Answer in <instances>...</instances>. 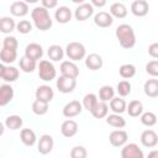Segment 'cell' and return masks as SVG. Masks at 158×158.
I'll use <instances>...</instances> for the list:
<instances>
[{
  "instance_id": "obj_1",
  "label": "cell",
  "mask_w": 158,
  "mask_h": 158,
  "mask_svg": "<svg viewBox=\"0 0 158 158\" xmlns=\"http://www.w3.org/2000/svg\"><path fill=\"white\" fill-rule=\"evenodd\" d=\"M116 38L118 40V43L125 49H131L136 44V35L135 30L128 23H121L115 30Z\"/></svg>"
},
{
  "instance_id": "obj_2",
  "label": "cell",
  "mask_w": 158,
  "mask_h": 158,
  "mask_svg": "<svg viewBox=\"0 0 158 158\" xmlns=\"http://www.w3.org/2000/svg\"><path fill=\"white\" fill-rule=\"evenodd\" d=\"M31 19H32L35 27L40 31H48L53 25V20L49 15L48 9L43 7L42 5L36 6L31 11Z\"/></svg>"
},
{
  "instance_id": "obj_3",
  "label": "cell",
  "mask_w": 158,
  "mask_h": 158,
  "mask_svg": "<svg viewBox=\"0 0 158 158\" xmlns=\"http://www.w3.org/2000/svg\"><path fill=\"white\" fill-rule=\"evenodd\" d=\"M65 56L73 60V62H78L81 60L86 57V49L84 47L83 43L80 42H69L65 47Z\"/></svg>"
},
{
  "instance_id": "obj_4",
  "label": "cell",
  "mask_w": 158,
  "mask_h": 158,
  "mask_svg": "<svg viewBox=\"0 0 158 158\" xmlns=\"http://www.w3.org/2000/svg\"><path fill=\"white\" fill-rule=\"evenodd\" d=\"M37 69H38V77L43 81H51L57 75V70H56L53 63L51 60H47V59L40 60Z\"/></svg>"
},
{
  "instance_id": "obj_5",
  "label": "cell",
  "mask_w": 158,
  "mask_h": 158,
  "mask_svg": "<svg viewBox=\"0 0 158 158\" xmlns=\"http://www.w3.org/2000/svg\"><path fill=\"white\" fill-rule=\"evenodd\" d=\"M56 86H57L58 91L62 93V94L73 93L75 86H77V79L70 78V77H65V75H60L56 80Z\"/></svg>"
},
{
  "instance_id": "obj_6",
  "label": "cell",
  "mask_w": 158,
  "mask_h": 158,
  "mask_svg": "<svg viewBox=\"0 0 158 158\" xmlns=\"http://www.w3.org/2000/svg\"><path fill=\"white\" fill-rule=\"evenodd\" d=\"M19 75H20V70L16 68V67H12V65H6L4 63H1L0 65V78L6 81V83H14L19 79Z\"/></svg>"
},
{
  "instance_id": "obj_7",
  "label": "cell",
  "mask_w": 158,
  "mask_h": 158,
  "mask_svg": "<svg viewBox=\"0 0 158 158\" xmlns=\"http://www.w3.org/2000/svg\"><path fill=\"white\" fill-rule=\"evenodd\" d=\"M93 15H94V6L89 2H83V4L78 5L77 9L74 10V17H75V20L80 21V22L86 21Z\"/></svg>"
},
{
  "instance_id": "obj_8",
  "label": "cell",
  "mask_w": 158,
  "mask_h": 158,
  "mask_svg": "<svg viewBox=\"0 0 158 158\" xmlns=\"http://www.w3.org/2000/svg\"><path fill=\"white\" fill-rule=\"evenodd\" d=\"M83 109H84V107H83V104H81V102H79L78 100H72V101L67 102V104L63 106L62 114H63V116L67 117V118H73V117L80 115L81 111H83Z\"/></svg>"
},
{
  "instance_id": "obj_9",
  "label": "cell",
  "mask_w": 158,
  "mask_h": 158,
  "mask_svg": "<svg viewBox=\"0 0 158 158\" xmlns=\"http://www.w3.org/2000/svg\"><path fill=\"white\" fill-rule=\"evenodd\" d=\"M127 139H128V133L121 128L114 130L109 135V142L114 147H122L123 144L127 143Z\"/></svg>"
},
{
  "instance_id": "obj_10",
  "label": "cell",
  "mask_w": 158,
  "mask_h": 158,
  "mask_svg": "<svg viewBox=\"0 0 158 158\" xmlns=\"http://www.w3.org/2000/svg\"><path fill=\"white\" fill-rule=\"evenodd\" d=\"M121 157L122 158H143V151L138 147L136 143H126L122 146L121 149Z\"/></svg>"
},
{
  "instance_id": "obj_11",
  "label": "cell",
  "mask_w": 158,
  "mask_h": 158,
  "mask_svg": "<svg viewBox=\"0 0 158 158\" xmlns=\"http://www.w3.org/2000/svg\"><path fill=\"white\" fill-rule=\"evenodd\" d=\"M53 146H54V141H53V137L48 133H44L38 139V143H37V151L40 154H48L52 152L53 149Z\"/></svg>"
},
{
  "instance_id": "obj_12",
  "label": "cell",
  "mask_w": 158,
  "mask_h": 158,
  "mask_svg": "<svg viewBox=\"0 0 158 158\" xmlns=\"http://www.w3.org/2000/svg\"><path fill=\"white\" fill-rule=\"evenodd\" d=\"M59 70H60V74L62 75H65V77H70V78H78L79 75V68L78 65L73 62V60H63L60 63V67H59Z\"/></svg>"
},
{
  "instance_id": "obj_13",
  "label": "cell",
  "mask_w": 158,
  "mask_h": 158,
  "mask_svg": "<svg viewBox=\"0 0 158 158\" xmlns=\"http://www.w3.org/2000/svg\"><path fill=\"white\" fill-rule=\"evenodd\" d=\"M141 143L146 148H153L158 144V135L153 130H144L141 133Z\"/></svg>"
},
{
  "instance_id": "obj_14",
  "label": "cell",
  "mask_w": 158,
  "mask_h": 158,
  "mask_svg": "<svg viewBox=\"0 0 158 158\" xmlns=\"http://www.w3.org/2000/svg\"><path fill=\"white\" fill-rule=\"evenodd\" d=\"M94 23H95L98 27H101V28L110 27V26L114 23V16H112L110 12L99 11L98 14L94 15Z\"/></svg>"
},
{
  "instance_id": "obj_15",
  "label": "cell",
  "mask_w": 158,
  "mask_h": 158,
  "mask_svg": "<svg viewBox=\"0 0 158 158\" xmlns=\"http://www.w3.org/2000/svg\"><path fill=\"white\" fill-rule=\"evenodd\" d=\"M25 56L33 60H40L43 57V48L40 43H36V42L28 43L25 48Z\"/></svg>"
},
{
  "instance_id": "obj_16",
  "label": "cell",
  "mask_w": 158,
  "mask_h": 158,
  "mask_svg": "<svg viewBox=\"0 0 158 158\" xmlns=\"http://www.w3.org/2000/svg\"><path fill=\"white\" fill-rule=\"evenodd\" d=\"M78 130H79V126H78L77 121H74L72 118H68V120L63 121V123L60 126V133L67 138H70V137L75 136L78 133Z\"/></svg>"
},
{
  "instance_id": "obj_17",
  "label": "cell",
  "mask_w": 158,
  "mask_h": 158,
  "mask_svg": "<svg viewBox=\"0 0 158 158\" xmlns=\"http://www.w3.org/2000/svg\"><path fill=\"white\" fill-rule=\"evenodd\" d=\"M104 65V59L98 53H90L85 57V67L90 70H99Z\"/></svg>"
},
{
  "instance_id": "obj_18",
  "label": "cell",
  "mask_w": 158,
  "mask_h": 158,
  "mask_svg": "<svg viewBox=\"0 0 158 158\" xmlns=\"http://www.w3.org/2000/svg\"><path fill=\"white\" fill-rule=\"evenodd\" d=\"M35 95H36V99H38V100H42V101H46V102H51L53 100V98H54V91L49 85L43 84V85L37 86Z\"/></svg>"
},
{
  "instance_id": "obj_19",
  "label": "cell",
  "mask_w": 158,
  "mask_h": 158,
  "mask_svg": "<svg viewBox=\"0 0 158 158\" xmlns=\"http://www.w3.org/2000/svg\"><path fill=\"white\" fill-rule=\"evenodd\" d=\"M149 11V4L146 0H135L131 4V12L137 17H143Z\"/></svg>"
},
{
  "instance_id": "obj_20",
  "label": "cell",
  "mask_w": 158,
  "mask_h": 158,
  "mask_svg": "<svg viewBox=\"0 0 158 158\" xmlns=\"http://www.w3.org/2000/svg\"><path fill=\"white\" fill-rule=\"evenodd\" d=\"M28 4L26 1H14L10 5V14L16 17H23L28 14Z\"/></svg>"
},
{
  "instance_id": "obj_21",
  "label": "cell",
  "mask_w": 158,
  "mask_h": 158,
  "mask_svg": "<svg viewBox=\"0 0 158 158\" xmlns=\"http://www.w3.org/2000/svg\"><path fill=\"white\" fill-rule=\"evenodd\" d=\"M14 88L10 84L0 85V106H6L14 99Z\"/></svg>"
},
{
  "instance_id": "obj_22",
  "label": "cell",
  "mask_w": 158,
  "mask_h": 158,
  "mask_svg": "<svg viewBox=\"0 0 158 158\" xmlns=\"http://www.w3.org/2000/svg\"><path fill=\"white\" fill-rule=\"evenodd\" d=\"M72 16H73L72 10H70L68 6H59V7H57V10H56V12H54V19H56V21H57L58 23H62V25L68 23V22L72 20Z\"/></svg>"
},
{
  "instance_id": "obj_23",
  "label": "cell",
  "mask_w": 158,
  "mask_h": 158,
  "mask_svg": "<svg viewBox=\"0 0 158 158\" xmlns=\"http://www.w3.org/2000/svg\"><path fill=\"white\" fill-rule=\"evenodd\" d=\"M20 139H21V142L25 146L32 147L37 142V136H36L33 130H31V128H22L21 132H20Z\"/></svg>"
},
{
  "instance_id": "obj_24",
  "label": "cell",
  "mask_w": 158,
  "mask_h": 158,
  "mask_svg": "<svg viewBox=\"0 0 158 158\" xmlns=\"http://www.w3.org/2000/svg\"><path fill=\"white\" fill-rule=\"evenodd\" d=\"M109 106H110V110L115 114H122L127 109V104L122 99V96H114L109 101Z\"/></svg>"
},
{
  "instance_id": "obj_25",
  "label": "cell",
  "mask_w": 158,
  "mask_h": 158,
  "mask_svg": "<svg viewBox=\"0 0 158 158\" xmlns=\"http://www.w3.org/2000/svg\"><path fill=\"white\" fill-rule=\"evenodd\" d=\"M109 105L106 101H101L99 100L96 102V105L94 106V109L90 111V114L95 117V118H104L109 115Z\"/></svg>"
},
{
  "instance_id": "obj_26",
  "label": "cell",
  "mask_w": 158,
  "mask_h": 158,
  "mask_svg": "<svg viewBox=\"0 0 158 158\" xmlns=\"http://www.w3.org/2000/svg\"><path fill=\"white\" fill-rule=\"evenodd\" d=\"M65 54V51L59 46V44H52L48 47V51H47V56L49 58V60H53V62H60L63 59Z\"/></svg>"
},
{
  "instance_id": "obj_27",
  "label": "cell",
  "mask_w": 158,
  "mask_h": 158,
  "mask_svg": "<svg viewBox=\"0 0 158 158\" xmlns=\"http://www.w3.org/2000/svg\"><path fill=\"white\" fill-rule=\"evenodd\" d=\"M105 121L109 126L115 127V128H123L126 126V121L125 118L121 116V114H110L105 117Z\"/></svg>"
},
{
  "instance_id": "obj_28",
  "label": "cell",
  "mask_w": 158,
  "mask_h": 158,
  "mask_svg": "<svg viewBox=\"0 0 158 158\" xmlns=\"http://www.w3.org/2000/svg\"><path fill=\"white\" fill-rule=\"evenodd\" d=\"M5 126L6 128L11 130V131H16V130H20L23 125V120L20 115H9L6 118H5Z\"/></svg>"
},
{
  "instance_id": "obj_29",
  "label": "cell",
  "mask_w": 158,
  "mask_h": 158,
  "mask_svg": "<svg viewBox=\"0 0 158 158\" xmlns=\"http://www.w3.org/2000/svg\"><path fill=\"white\" fill-rule=\"evenodd\" d=\"M143 91L148 98L158 96V79H148L143 84Z\"/></svg>"
},
{
  "instance_id": "obj_30",
  "label": "cell",
  "mask_w": 158,
  "mask_h": 158,
  "mask_svg": "<svg viewBox=\"0 0 158 158\" xmlns=\"http://www.w3.org/2000/svg\"><path fill=\"white\" fill-rule=\"evenodd\" d=\"M16 25L17 23L15 22V20L10 16H2L0 19V31L5 35L11 33L16 28Z\"/></svg>"
},
{
  "instance_id": "obj_31",
  "label": "cell",
  "mask_w": 158,
  "mask_h": 158,
  "mask_svg": "<svg viewBox=\"0 0 158 158\" xmlns=\"http://www.w3.org/2000/svg\"><path fill=\"white\" fill-rule=\"evenodd\" d=\"M127 114L131 116V117H138L142 115L143 112V104L142 101L139 100H132L128 102L127 105V109H126Z\"/></svg>"
},
{
  "instance_id": "obj_32",
  "label": "cell",
  "mask_w": 158,
  "mask_h": 158,
  "mask_svg": "<svg viewBox=\"0 0 158 158\" xmlns=\"http://www.w3.org/2000/svg\"><path fill=\"white\" fill-rule=\"evenodd\" d=\"M17 58V49H11V48H4L0 52V59L1 63L4 64H10L14 63Z\"/></svg>"
},
{
  "instance_id": "obj_33",
  "label": "cell",
  "mask_w": 158,
  "mask_h": 158,
  "mask_svg": "<svg viewBox=\"0 0 158 158\" xmlns=\"http://www.w3.org/2000/svg\"><path fill=\"white\" fill-rule=\"evenodd\" d=\"M110 14L116 19H125L127 16V7L122 2H114L110 6Z\"/></svg>"
},
{
  "instance_id": "obj_34",
  "label": "cell",
  "mask_w": 158,
  "mask_h": 158,
  "mask_svg": "<svg viewBox=\"0 0 158 158\" xmlns=\"http://www.w3.org/2000/svg\"><path fill=\"white\" fill-rule=\"evenodd\" d=\"M20 69L25 73H32L36 68H37V60H33L26 56H23L22 58H20Z\"/></svg>"
},
{
  "instance_id": "obj_35",
  "label": "cell",
  "mask_w": 158,
  "mask_h": 158,
  "mask_svg": "<svg viewBox=\"0 0 158 158\" xmlns=\"http://www.w3.org/2000/svg\"><path fill=\"white\" fill-rule=\"evenodd\" d=\"M118 74L123 79H131L136 75V67L131 63H125L118 68Z\"/></svg>"
},
{
  "instance_id": "obj_36",
  "label": "cell",
  "mask_w": 158,
  "mask_h": 158,
  "mask_svg": "<svg viewBox=\"0 0 158 158\" xmlns=\"http://www.w3.org/2000/svg\"><path fill=\"white\" fill-rule=\"evenodd\" d=\"M48 104L49 102H46V101H42V100H38L36 99L33 102H32V112L37 116H43L48 112Z\"/></svg>"
},
{
  "instance_id": "obj_37",
  "label": "cell",
  "mask_w": 158,
  "mask_h": 158,
  "mask_svg": "<svg viewBox=\"0 0 158 158\" xmlns=\"http://www.w3.org/2000/svg\"><path fill=\"white\" fill-rule=\"evenodd\" d=\"M115 96V89L111 85H102L99 89V100L109 102Z\"/></svg>"
},
{
  "instance_id": "obj_38",
  "label": "cell",
  "mask_w": 158,
  "mask_h": 158,
  "mask_svg": "<svg viewBox=\"0 0 158 158\" xmlns=\"http://www.w3.org/2000/svg\"><path fill=\"white\" fill-rule=\"evenodd\" d=\"M99 100H98V96L94 94V93H89V94H85L84 95V98H83V107L86 110V111H91L93 109H94V106L96 105V102H98Z\"/></svg>"
},
{
  "instance_id": "obj_39",
  "label": "cell",
  "mask_w": 158,
  "mask_h": 158,
  "mask_svg": "<svg viewBox=\"0 0 158 158\" xmlns=\"http://www.w3.org/2000/svg\"><path fill=\"white\" fill-rule=\"evenodd\" d=\"M131 90H132V85L128 80H121L116 85V91H117L118 96H122V98L128 96L131 94Z\"/></svg>"
},
{
  "instance_id": "obj_40",
  "label": "cell",
  "mask_w": 158,
  "mask_h": 158,
  "mask_svg": "<svg viewBox=\"0 0 158 158\" xmlns=\"http://www.w3.org/2000/svg\"><path fill=\"white\" fill-rule=\"evenodd\" d=\"M141 118V123L147 126V127H152L157 123V116L154 112L152 111H146V112H142V115L139 116Z\"/></svg>"
},
{
  "instance_id": "obj_41",
  "label": "cell",
  "mask_w": 158,
  "mask_h": 158,
  "mask_svg": "<svg viewBox=\"0 0 158 158\" xmlns=\"http://www.w3.org/2000/svg\"><path fill=\"white\" fill-rule=\"evenodd\" d=\"M32 27H33V25H32L28 20H20V21L17 22V25H16V30H17V32L21 33V35H27V33H30V32L32 31Z\"/></svg>"
},
{
  "instance_id": "obj_42",
  "label": "cell",
  "mask_w": 158,
  "mask_h": 158,
  "mask_svg": "<svg viewBox=\"0 0 158 158\" xmlns=\"http://www.w3.org/2000/svg\"><path fill=\"white\" fill-rule=\"evenodd\" d=\"M146 73L151 77H154V78H158V59H153V60H149L146 67Z\"/></svg>"
},
{
  "instance_id": "obj_43",
  "label": "cell",
  "mask_w": 158,
  "mask_h": 158,
  "mask_svg": "<svg viewBox=\"0 0 158 158\" xmlns=\"http://www.w3.org/2000/svg\"><path fill=\"white\" fill-rule=\"evenodd\" d=\"M88 152L85 149V147L83 146H75L70 149V157L72 158H86Z\"/></svg>"
},
{
  "instance_id": "obj_44",
  "label": "cell",
  "mask_w": 158,
  "mask_h": 158,
  "mask_svg": "<svg viewBox=\"0 0 158 158\" xmlns=\"http://www.w3.org/2000/svg\"><path fill=\"white\" fill-rule=\"evenodd\" d=\"M2 47H4V48L17 49V47H19V42H17L16 37H14V36H5L4 40H2Z\"/></svg>"
},
{
  "instance_id": "obj_45",
  "label": "cell",
  "mask_w": 158,
  "mask_h": 158,
  "mask_svg": "<svg viewBox=\"0 0 158 158\" xmlns=\"http://www.w3.org/2000/svg\"><path fill=\"white\" fill-rule=\"evenodd\" d=\"M148 54L154 58V59H158V42H154V43H151L148 46Z\"/></svg>"
},
{
  "instance_id": "obj_46",
  "label": "cell",
  "mask_w": 158,
  "mask_h": 158,
  "mask_svg": "<svg viewBox=\"0 0 158 158\" xmlns=\"http://www.w3.org/2000/svg\"><path fill=\"white\" fill-rule=\"evenodd\" d=\"M41 4H42L43 7L51 10V9L57 7V5H58V0H41Z\"/></svg>"
},
{
  "instance_id": "obj_47",
  "label": "cell",
  "mask_w": 158,
  "mask_h": 158,
  "mask_svg": "<svg viewBox=\"0 0 158 158\" xmlns=\"http://www.w3.org/2000/svg\"><path fill=\"white\" fill-rule=\"evenodd\" d=\"M90 4L94 7H104L106 5V0H90Z\"/></svg>"
},
{
  "instance_id": "obj_48",
  "label": "cell",
  "mask_w": 158,
  "mask_h": 158,
  "mask_svg": "<svg viewBox=\"0 0 158 158\" xmlns=\"http://www.w3.org/2000/svg\"><path fill=\"white\" fill-rule=\"evenodd\" d=\"M148 157H149V158H158V151H157V149L151 151V152L148 153Z\"/></svg>"
},
{
  "instance_id": "obj_49",
  "label": "cell",
  "mask_w": 158,
  "mask_h": 158,
  "mask_svg": "<svg viewBox=\"0 0 158 158\" xmlns=\"http://www.w3.org/2000/svg\"><path fill=\"white\" fill-rule=\"evenodd\" d=\"M72 2H74V4H78V5H80V4H83V2H85V0H70Z\"/></svg>"
},
{
  "instance_id": "obj_50",
  "label": "cell",
  "mask_w": 158,
  "mask_h": 158,
  "mask_svg": "<svg viewBox=\"0 0 158 158\" xmlns=\"http://www.w3.org/2000/svg\"><path fill=\"white\" fill-rule=\"evenodd\" d=\"M23 1H26L27 4H36V2H38L40 0H23Z\"/></svg>"
}]
</instances>
